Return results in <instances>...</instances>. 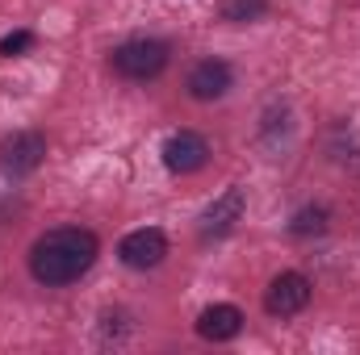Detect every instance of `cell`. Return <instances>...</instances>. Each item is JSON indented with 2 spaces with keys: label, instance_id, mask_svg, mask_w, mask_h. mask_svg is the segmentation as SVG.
<instances>
[{
  "label": "cell",
  "instance_id": "obj_9",
  "mask_svg": "<svg viewBox=\"0 0 360 355\" xmlns=\"http://www.w3.org/2000/svg\"><path fill=\"white\" fill-rule=\"evenodd\" d=\"M239 330H243V309L239 305H210L197 318V335L210 339V343H231Z\"/></svg>",
  "mask_w": 360,
  "mask_h": 355
},
{
  "label": "cell",
  "instance_id": "obj_8",
  "mask_svg": "<svg viewBox=\"0 0 360 355\" xmlns=\"http://www.w3.org/2000/svg\"><path fill=\"white\" fill-rule=\"evenodd\" d=\"M243 209H248L243 188H226V192H222L205 213H201V234H205V239H222V234H231V230L239 226Z\"/></svg>",
  "mask_w": 360,
  "mask_h": 355
},
{
  "label": "cell",
  "instance_id": "obj_1",
  "mask_svg": "<svg viewBox=\"0 0 360 355\" xmlns=\"http://www.w3.org/2000/svg\"><path fill=\"white\" fill-rule=\"evenodd\" d=\"M96 255H101V243L92 230L59 226L30 247V276L46 288H63V284H76L96 264Z\"/></svg>",
  "mask_w": 360,
  "mask_h": 355
},
{
  "label": "cell",
  "instance_id": "obj_10",
  "mask_svg": "<svg viewBox=\"0 0 360 355\" xmlns=\"http://www.w3.org/2000/svg\"><path fill=\"white\" fill-rule=\"evenodd\" d=\"M327 222H331V213H327L323 205H306V209H297V213H293V222H289V234H297V239H310V234H323V230H327Z\"/></svg>",
  "mask_w": 360,
  "mask_h": 355
},
{
  "label": "cell",
  "instance_id": "obj_5",
  "mask_svg": "<svg viewBox=\"0 0 360 355\" xmlns=\"http://www.w3.org/2000/svg\"><path fill=\"white\" fill-rule=\"evenodd\" d=\"M46 155V138L38 130H17L0 142V172L8 176H30Z\"/></svg>",
  "mask_w": 360,
  "mask_h": 355
},
{
  "label": "cell",
  "instance_id": "obj_7",
  "mask_svg": "<svg viewBox=\"0 0 360 355\" xmlns=\"http://www.w3.org/2000/svg\"><path fill=\"white\" fill-rule=\"evenodd\" d=\"M205 163H210V142H205L201 134L180 130V134H172V138L164 142V168H168L172 176H193V172H201Z\"/></svg>",
  "mask_w": 360,
  "mask_h": 355
},
{
  "label": "cell",
  "instance_id": "obj_12",
  "mask_svg": "<svg viewBox=\"0 0 360 355\" xmlns=\"http://www.w3.org/2000/svg\"><path fill=\"white\" fill-rule=\"evenodd\" d=\"M30 46H34V34H30V29H17V34H4V38H0V55H4V59H17V55H25Z\"/></svg>",
  "mask_w": 360,
  "mask_h": 355
},
{
  "label": "cell",
  "instance_id": "obj_11",
  "mask_svg": "<svg viewBox=\"0 0 360 355\" xmlns=\"http://www.w3.org/2000/svg\"><path fill=\"white\" fill-rule=\"evenodd\" d=\"M269 13V0H226L222 17L235 21V25H248V21H260Z\"/></svg>",
  "mask_w": 360,
  "mask_h": 355
},
{
  "label": "cell",
  "instance_id": "obj_6",
  "mask_svg": "<svg viewBox=\"0 0 360 355\" xmlns=\"http://www.w3.org/2000/svg\"><path fill=\"white\" fill-rule=\"evenodd\" d=\"M184 88H188L193 100L210 105V100H222L226 92L235 88V72H231V63H226V59H201V63L188 72Z\"/></svg>",
  "mask_w": 360,
  "mask_h": 355
},
{
  "label": "cell",
  "instance_id": "obj_4",
  "mask_svg": "<svg viewBox=\"0 0 360 355\" xmlns=\"http://www.w3.org/2000/svg\"><path fill=\"white\" fill-rule=\"evenodd\" d=\"M117 260H122L126 267H134V272L160 267L164 260H168V239H164V230H155V226L130 230V234L117 243Z\"/></svg>",
  "mask_w": 360,
  "mask_h": 355
},
{
  "label": "cell",
  "instance_id": "obj_2",
  "mask_svg": "<svg viewBox=\"0 0 360 355\" xmlns=\"http://www.w3.org/2000/svg\"><path fill=\"white\" fill-rule=\"evenodd\" d=\"M168 59H172L168 42H160V38H130V42H122V46L109 55V67H113L122 80L143 84V80H155V76L168 67Z\"/></svg>",
  "mask_w": 360,
  "mask_h": 355
},
{
  "label": "cell",
  "instance_id": "obj_3",
  "mask_svg": "<svg viewBox=\"0 0 360 355\" xmlns=\"http://www.w3.org/2000/svg\"><path fill=\"white\" fill-rule=\"evenodd\" d=\"M310 297H314V288H310V280L302 272H281L264 288V309L272 318H293V314H302L310 305Z\"/></svg>",
  "mask_w": 360,
  "mask_h": 355
}]
</instances>
